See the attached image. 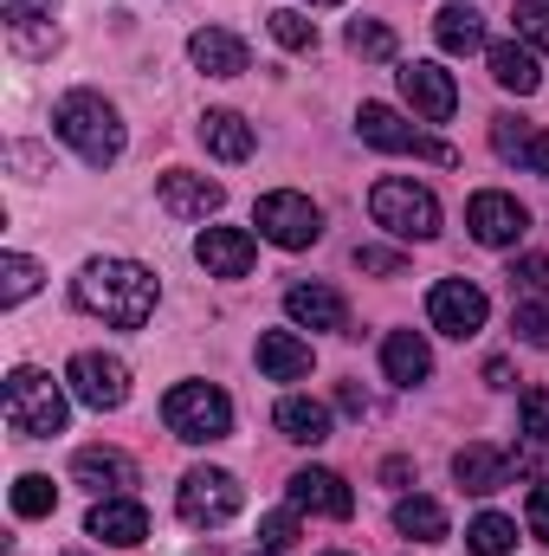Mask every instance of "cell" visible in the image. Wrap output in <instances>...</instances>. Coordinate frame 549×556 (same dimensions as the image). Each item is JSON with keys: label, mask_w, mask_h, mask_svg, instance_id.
<instances>
[{"label": "cell", "mask_w": 549, "mask_h": 556, "mask_svg": "<svg viewBox=\"0 0 549 556\" xmlns=\"http://www.w3.org/2000/svg\"><path fill=\"white\" fill-rule=\"evenodd\" d=\"M259 556H278V551H259Z\"/></svg>", "instance_id": "49"}, {"label": "cell", "mask_w": 549, "mask_h": 556, "mask_svg": "<svg viewBox=\"0 0 549 556\" xmlns=\"http://www.w3.org/2000/svg\"><path fill=\"white\" fill-rule=\"evenodd\" d=\"M272 427L284 440H297V446H323V440H330V408L310 402V395H284L272 408Z\"/></svg>", "instance_id": "22"}, {"label": "cell", "mask_w": 549, "mask_h": 556, "mask_svg": "<svg viewBox=\"0 0 549 556\" xmlns=\"http://www.w3.org/2000/svg\"><path fill=\"white\" fill-rule=\"evenodd\" d=\"M65 420H72V402H65V389H59L46 369L20 363V369L7 376V427H13V433L52 440V433H65Z\"/></svg>", "instance_id": "3"}, {"label": "cell", "mask_w": 549, "mask_h": 556, "mask_svg": "<svg viewBox=\"0 0 549 556\" xmlns=\"http://www.w3.org/2000/svg\"><path fill=\"white\" fill-rule=\"evenodd\" d=\"M194 260L207 266V278H246L253 260H259V240H253L246 227H201Z\"/></svg>", "instance_id": "15"}, {"label": "cell", "mask_w": 549, "mask_h": 556, "mask_svg": "<svg viewBox=\"0 0 549 556\" xmlns=\"http://www.w3.org/2000/svg\"><path fill=\"white\" fill-rule=\"evenodd\" d=\"M310 7H336V0H310Z\"/></svg>", "instance_id": "47"}, {"label": "cell", "mask_w": 549, "mask_h": 556, "mask_svg": "<svg viewBox=\"0 0 549 556\" xmlns=\"http://www.w3.org/2000/svg\"><path fill=\"white\" fill-rule=\"evenodd\" d=\"M188 59H194V72H207V78H240V72H253L246 39L227 33V26H201V33L188 39Z\"/></svg>", "instance_id": "17"}, {"label": "cell", "mask_w": 549, "mask_h": 556, "mask_svg": "<svg viewBox=\"0 0 549 556\" xmlns=\"http://www.w3.org/2000/svg\"><path fill=\"white\" fill-rule=\"evenodd\" d=\"M485 59H491V78H498L505 91H518V98H531V91L544 85V72H537V52H531L524 39H498Z\"/></svg>", "instance_id": "24"}, {"label": "cell", "mask_w": 549, "mask_h": 556, "mask_svg": "<svg viewBox=\"0 0 549 556\" xmlns=\"http://www.w3.org/2000/svg\"><path fill=\"white\" fill-rule=\"evenodd\" d=\"M284 317L297 324V330H343V298L330 291V285H291L284 291Z\"/></svg>", "instance_id": "20"}, {"label": "cell", "mask_w": 549, "mask_h": 556, "mask_svg": "<svg viewBox=\"0 0 549 556\" xmlns=\"http://www.w3.org/2000/svg\"><path fill=\"white\" fill-rule=\"evenodd\" d=\"M85 531L98 544H111V551H137L142 538H149V511H142L137 498H98L91 518H85Z\"/></svg>", "instance_id": "18"}, {"label": "cell", "mask_w": 549, "mask_h": 556, "mask_svg": "<svg viewBox=\"0 0 549 556\" xmlns=\"http://www.w3.org/2000/svg\"><path fill=\"white\" fill-rule=\"evenodd\" d=\"M401 266H408V260H401L395 247H356V273H369V278H395Z\"/></svg>", "instance_id": "41"}, {"label": "cell", "mask_w": 549, "mask_h": 556, "mask_svg": "<svg viewBox=\"0 0 549 556\" xmlns=\"http://www.w3.org/2000/svg\"><path fill=\"white\" fill-rule=\"evenodd\" d=\"M505 459H511V472H531L537 485L549 479V440H537V433H518V446Z\"/></svg>", "instance_id": "35"}, {"label": "cell", "mask_w": 549, "mask_h": 556, "mask_svg": "<svg viewBox=\"0 0 549 556\" xmlns=\"http://www.w3.org/2000/svg\"><path fill=\"white\" fill-rule=\"evenodd\" d=\"M356 137L369 142V149H382V155H426V162H439V168H452L459 162V149L439 137H426L420 124H408L395 104H362L356 111Z\"/></svg>", "instance_id": "8"}, {"label": "cell", "mask_w": 549, "mask_h": 556, "mask_svg": "<svg viewBox=\"0 0 549 556\" xmlns=\"http://www.w3.org/2000/svg\"><path fill=\"white\" fill-rule=\"evenodd\" d=\"M65 389H72V402H85L98 415H117L130 402V363L111 356V350H78L65 363Z\"/></svg>", "instance_id": "9"}, {"label": "cell", "mask_w": 549, "mask_h": 556, "mask_svg": "<svg viewBox=\"0 0 549 556\" xmlns=\"http://www.w3.org/2000/svg\"><path fill=\"white\" fill-rule=\"evenodd\" d=\"M72 479H78L91 498H130V485H137V459L117 453V446H78Z\"/></svg>", "instance_id": "13"}, {"label": "cell", "mask_w": 549, "mask_h": 556, "mask_svg": "<svg viewBox=\"0 0 549 556\" xmlns=\"http://www.w3.org/2000/svg\"><path fill=\"white\" fill-rule=\"evenodd\" d=\"M336 408H343V415H375V402H369V395H362V389H356V382H343V389H336Z\"/></svg>", "instance_id": "44"}, {"label": "cell", "mask_w": 549, "mask_h": 556, "mask_svg": "<svg viewBox=\"0 0 549 556\" xmlns=\"http://www.w3.org/2000/svg\"><path fill=\"white\" fill-rule=\"evenodd\" d=\"M240 505H246V492H240V479L220 472V466H194V472H181V485H175V511H181V525H194V531H220L227 518H240Z\"/></svg>", "instance_id": "7"}, {"label": "cell", "mask_w": 549, "mask_h": 556, "mask_svg": "<svg viewBox=\"0 0 549 556\" xmlns=\"http://www.w3.org/2000/svg\"><path fill=\"white\" fill-rule=\"evenodd\" d=\"M323 556H349V551H323Z\"/></svg>", "instance_id": "48"}, {"label": "cell", "mask_w": 549, "mask_h": 556, "mask_svg": "<svg viewBox=\"0 0 549 556\" xmlns=\"http://www.w3.org/2000/svg\"><path fill=\"white\" fill-rule=\"evenodd\" d=\"M13 511H20V518H52V511H59V485H52L46 472L13 479Z\"/></svg>", "instance_id": "30"}, {"label": "cell", "mask_w": 549, "mask_h": 556, "mask_svg": "<svg viewBox=\"0 0 549 556\" xmlns=\"http://www.w3.org/2000/svg\"><path fill=\"white\" fill-rule=\"evenodd\" d=\"M524 142H531V124H518V117H491V149H498L505 162H518Z\"/></svg>", "instance_id": "39"}, {"label": "cell", "mask_w": 549, "mask_h": 556, "mask_svg": "<svg viewBox=\"0 0 549 556\" xmlns=\"http://www.w3.org/2000/svg\"><path fill=\"white\" fill-rule=\"evenodd\" d=\"M52 137L65 142V149H78V162H91V168H111L117 155H124V117H117V104L104 98V91H65L59 104H52Z\"/></svg>", "instance_id": "2"}, {"label": "cell", "mask_w": 549, "mask_h": 556, "mask_svg": "<svg viewBox=\"0 0 549 556\" xmlns=\"http://www.w3.org/2000/svg\"><path fill=\"white\" fill-rule=\"evenodd\" d=\"M408 479H413V459H382V485L408 492Z\"/></svg>", "instance_id": "45"}, {"label": "cell", "mask_w": 549, "mask_h": 556, "mask_svg": "<svg viewBox=\"0 0 549 556\" xmlns=\"http://www.w3.org/2000/svg\"><path fill=\"white\" fill-rule=\"evenodd\" d=\"M452 479H459L472 498H491V492L511 485V459L491 453V446H459V453H452Z\"/></svg>", "instance_id": "21"}, {"label": "cell", "mask_w": 549, "mask_h": 556, "mask_svg": "<svg viewBox=\"0 0 549 556\" xmlns=\"http://www.w3.org/2000/svg\"><path fill=\"white\" fill-rule=\"evenodd\" d=\"M259 369H266L272 382H304V376H310V343H304L297 330H266V337H259Z\"/></svg>", "instance_id": "23"}, {"label": "cell", "mask_w": 549, "mask_h": 556, "mask_svg": "<svg viewBox=\"0 0 549 556\" xmlns=\"http://www.w3.org/2000/svg\"><path fill=\"white\" fill-rule=\"evenodd\" d=\"M382 376H388L395 389H420V382L433 376V350H426L420 330H388V343H382Z\"/></svg>", "instance_id": "19"}, {"label": "cell", "mask_w": 549, "mask_h": 556, "mask_svg": "<svg viewBox=\"0 0 549 556\" xmlns=\"http://www.w3.org/2000/svg\"><path fill=\"white\" fill-rule=\"evenodd\" d=\"M0 13H7V33H20V26H52V20H59V0H0Z\"/></svg>", "instance_id": "37"}, {"label": "cell", "mask_w": 549, "mask_h": 556, "mask_svg": "<svg viewBox=\"0 0 549 556\" xmlns=\"http://www.w3.org/2000/svg\"><path fill=\"white\" fill-rule=\"evenodd\" d=\"M201 142H207V155H220V162H246L253 155V124L240 117V111H207L201 117Z\"/></svg>", "instance_id": "25"}, {"label": "cell", "mask_w": 549, "mask_h": 556, "mask_svg": "<svg viewBox=\"0 0 549 556\" xmlns=\"http://www.w3.org/2000/svg\"><path fill=\"white\" fill-rule=\"evenodd\" d=\"M465 227H472L478 247H498L505 253V247H518L531 233V207L518 194H505V188H485V194L465 201Z\"/></svg>", "instance_id": "11"}, {"label": "cell", "mask_w": 549, "mask_h": 556, "mask_svg": "<svg viewBox=\"0 0 549 556\" xmlns=\"http://www.w3.org/2000/svg\"><path fill=\"white\" fill-rule=\"evenodd\" d=\"M291 511H310V518H349V511H356V492H349L330 466H304V472H291Z\"/></svg>", "instance_id": "16"}, {"label": "cell", "mask_w": 549, "mask_h": 556, "mask_svg": "<svg viewBox=\"0 0 549 556\" xmlns=\"http://www.w3.org/2000/svg\"><path fill=\"white\" fill-rule=\"evenodd\" d=\"M297 544V511H266L259 518V551H291Z\"/></svg>", "instance_id": "38"}, {"label": "cell", "mask_w": 549, "mask_h": 556, "mask_svg": "<svg viewBox=\"0 0 549 556\" xmlns=\"http://www.w3.org/2000/svg\"><path fill=\"white\" fill-rule=\"evenodd\" d=\"M433 39H439V52H478L485 46V13L478 7H465V0H452V7H439V20H433Z\"/></svg>", "instance_id": "26"}, {"label": "cell", "mask_w": 549, "mask_h": 556, "mask_svg": "<svg viewBox=\"0 0 549 556\" xmlns=\"http://www.w3.org/2000/svg\"><path fill=\"white\" fill-rule=\"evenodd\" d=\"M33 291H39V260L7 253V260H0V304H26Z\"/></svg>", "instance_id": "31"}, {"label": "cell", "mask_w": 549, "mask_h": 556, "mask_svg": "<svg viewBox=\"0 0 549 556\" xmlns=\"http://www.w3.org/2000/svg\"><path fill=\"white\" fill-rule=\"evenodd\" d=\"M349 52L356 59H395L401 46H395V33L382 20H349Z\"/></svg>", "instance_id": "33"}, {"label": "cell", "mask_w": 549, "mask_h": 556, "mask_svg": "<svg viewBox=\"0 0 549 556\" xmlns=\"http://www.w3.org/2000/svg\"><path fill=\"white\" fill-rule=\"evenodd\" d=\"M266 26H272V39L284 52H317V20H310V13L278 7V13H266Z\"/></svg>", "instance_id": "29"}, {"label": "cell", "mask_w": 549, "mask_h": 556, "mask_svg": "<svg viewBox=\"0 0 549 556\" xmlns=\"http://www.w3.org/2000/svg\"><path fill=\"white\" fill-rule=\"evenodd\" d=\"M485 382H491V389H511V363H505V356H491V363H485Z\"/></svg>", "instance_id": "46"}, {"label": "cell", "mask_w": 549, "mask_h": 556, "mask_svg": "<svg viewBox=\"0 0 549 556\" xmlns=\"http://www.w3.org/2000/svg\"><path fill=\"white\" fill-rule=\"evenodd\" d=\"M395 531H401L408 544H439V538H446V505L413 492V498H401V505H395Z\"/></svg>", "instance_id": "27"}, {"label": "cell", "mask_w": 549, "mask_h": 556, "mask_svg": "<svg viewBox=\"0 0 549 556\" xmlns=\"http://www.w3.org/2000/svg\"><path fill=\"white\" fill-rule=\"evenodd\" d=\"M511 291H524V298H549V260L544 253H524V260H511Z\"/></svg>", "instance_id": "36"}, {"label": "cell", "mask_w": 549, "mask_h": 556, "mask_svg": "<svg viewBox=\"0 0 549 556\" xmlns=\"http://www.w3.org/2000/svg\"><path fill=\"white\" fill-rule=\"evenodd\" d=\"M253 227H259V240H272L278 253H304V247L323 240V207L310 194H297V188H272V194H259Z\"/></svg>", "instance_id": "6"}, {"label": "cell", "mask_w": 549, "mask_h": 556, "mask_svg": "<svg viewBox=\"0 0 549 556\" xmlns=\"http://www.w3.org/2000/svg\"><path fill=\"white\" fill-rule=\"evenodd\" d=\"M162 420H168L175 440L214 446V440L233 433V402H227V389H214V382H175V389L162 395Z\"/></svg>", "instance_id": "5"}, {"label": "cell", "mask_w": 549, "mask_h": 556, "mask_svg": "<svg viewBox=\"0 0 549 556\" xmlns=\"http://www.w3.org/2000/svg\"><path fill=\"white\" fill-rule=\"evenodd\" d=\"M511 330H518V343L549 350V298H518L511 304Z\"/></svg>", "instance_id": "32"}, {"label": "cell", "mask_w": 549, "mask_h": 556, "mask_svg": "<svg viewBox=\"0 0 549 556\" xmlns=\"http://www.w3.org/2000/svg\"><path fill=\"white\" fill-rule=\"evenodd\" d=\"M395 85H401V98H408V111L420 124H446V117L459 111V85H452V72L433 65V59H408V65L395 72Z\"/></svg>", "instance_id": "12"}, {"label": "cell", "mask_w": 549, "mask_h": 556, "mask_svg": "<svg viewBox=\"0 0 549 556\" xmlns=\"http://www.w3.org/2000/svg\"><path fill=\"white\" fill-rule=\"evenodd\" d=\"M72 304L104 317L111 330H142L162 304V285L137 260H85L78 278H72Z\"/></svg>", "instance_id": "1"}, {"label": "cell", "mask_w": 549, "mask_h": 556, "mask_svg": "<svg viewBox=\"0 0 549 556\" xmlns=\"http://www.w3.org/2000/svg\"><path fill=\"white\" fill-rule=\"evenodd\" d=\"M465 544H472V556H511V544H518V525H511L505 511H478V518L465 525Z\"/></svg>", "instance_id": "28"}, {"label": "cell", "mask_w": 549, "mask_h": 556, "mask_svg": "<svg viewBox=\"0 0 549 556\" xmlns=\"http://www.w3.org/2000/svg\"><path fill=\"white\" fill-rule=\"evenodd\" d=\"M518 433H537V440H549V389H531V395L518 402Z\"/></svg>", "instance_id": "40"}, {"label": "cell", "mask_w": 549, "mask_h": 556, "mask_svg": "<svg viewBox=\"0 0 549 556\" xmlns=\"http://www.w3.org/2000/svg\"><path fill=\"white\" fill-rule=\"evenodd\" d=\"M531 175H544L549 181V130H531V142H524V155H518Z\"/></svg>", "instance_id": "43"}, {"label": "cell", "mask_w": 549, "mask_h": 556, "mask_svg": "<svg viewBox=\"0 0 549 556\" xmlns=\"http://www.w3.org/2000/svg\"><path fill=\"white\" fill-rule=\"evenodd\" d=\"M511 20H518V39H524L531 52H544V59H549V0H518V13H511Z\"/></svg>", "instance_id": "34"}, {"label": "cell", "mask_w": 549, "mask_h": 556, "mask_svg": "<svg viewBox=\"0 0 549 556\" xmlns=\"http://www.w3.org/2000/svg\"><path fill=\"white\" fill-rule=\"evenodd\" d=\"M485 317H491V298L472 285V278H439L433 291H426V324L439 330V337H478L485 330Z\"/></svg>", "instance_id": "10"}, {"label": "cell", "mask_w": 549, "mask_h": 556, "mask_svg": "<svg viewBox=\"0 0 549 556\" xmlns=\"http://www.w3.org/2000/svg\"><path fill=\"white\" fill-rule=\"evenodd\" d=\"M524 525H531L537 544H549V485H531V498H524Z\"/></svg>", "instance_id": "42"}, {"label": "cell", "mask_w": 549, "mask_h": 556, "mask_svg": "<svg viewBox=\"0 0 549 556\" xmlns=\"http://www.w3.org/2000/svg\"><path fill=\"white\" fill-rule=\"evenodd\" d=\"M155 201H162L175 220H207V214H220L227 188L207 181V175H194V168H168V175L155 181Z\"/></svg>", "instance_id": "14"}, {"label": "cell", "mask_w": 549, "mask_h": 556, "mask_svg": "<svg viewBox=\"0 0 549 556\" xmlns=\"http://www.w3.org/2000/svg\"><path fill=\"white\" fill-rule=\"evenodd\" d=\"M369 214H375L382 233L413 240V247L439 233V201H433V188H420L413 175H382V181L369 188Z\"/></svg>", "instance_id": "4"}]
</instances>
